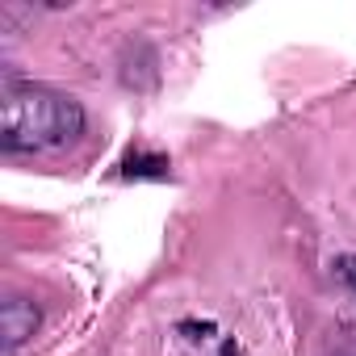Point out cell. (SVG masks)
I'll return each instance as SVG.
<instances>
[{
    "instance_id": "obj_3",
    "label": "cell",
    "mask_w": 356,
    "mask_h": 356,
    "mask_svg": "<svg viewBox=\"0 0 356 356\" xmlns=\"http://www.w3.org/2000/svg\"><path fill=\"white\" fill-rule=\"evenodd\" d=\"M122 176L126 181H163L168 176V155H159V151H130L122 159Z\"/></svg>"
},
{
    "instance_id": "obj_4",
    "label": "cell",
    "mask_w": 356,
    "mask_h": 356,
    "mask_svg": "<svg viewBox=\"0 0 356 356\" xmlns=\"http://www.w3.org/2000/svg\"><path fill=\"white\" fill-rule=\"evenodd\" d=\"M331 268H335V277H339L343 285H352V293H356V256H339Z\"/></svg>"
},
{
    "instance_id": "obj_2",
    "label": "cell",
    "mask_w": 356,
    "mask_h": 356,
    "mask_svg": "<svg viewBox=\"0 0 356 356\" xmlns=\"http://www.w3.org/2000/svg\"><path fill=\"white\" fill-rule=\"evenodd\" d=\"M38 323H42V310H38L30 298H9V302H5V310H0V331H5V348H9V352H17L26 339H34Z\"/></svg>"
},
{
    "instance_id": "obj_1",
    "label": "cell",
    "mask_w": 356,
    "mask_h": 356,
    "mask_svg": "<svg viewBox=\"0 0 356 356\" xmlns=\"http://www.w3.org/2000/svg\"><path fill=\"white\" fill-rule=\"evenodd\" d=\"M84 134V105L42 84H9L0 105L5 151H59Z\"/></svg>"
}]
</instances>
